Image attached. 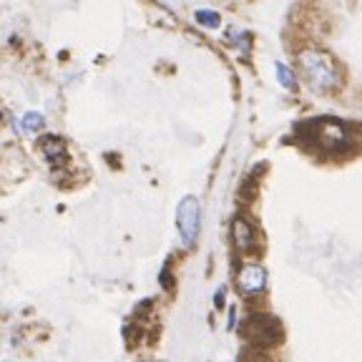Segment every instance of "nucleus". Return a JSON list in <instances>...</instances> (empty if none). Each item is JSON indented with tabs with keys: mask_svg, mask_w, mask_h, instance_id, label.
<instances>
[{
	"mask_svg": "<svg viewBox=\"0 0 362 362\" xmlns=\"http://www.w3.org/2000/svg\"><path fill=\"white\" fill-rule=\"evenodd\" d=\"M232 236H234V244L239 252H249V249L257 247V234H254L252 224L247 219L236 217L234 224H232Z\"/></svg>",
	"mask_w": 362,
	"mask_h": 362,
	"instance_id": "423d86ee",
	"label": "nucleus"
},
{
	"mask_svg": "<svg viewBox=\"0 0 362 362\" xmlns=\"http://www.w3.org/2000/svg\"><path fill=\"white\" fill-rule=\"evenodd\" d=\"M277 79H279V83L284 86V88H295V73L290 71V68L284 66V63H277Z\"/></svg>",
	"mask_w": 362,
	"mask_h": 362,
	"instance_id": "1a4fd4ad",
	"label": "nucleus"
},
{
	"mask_svg": "<svg viewBox=\"0 0 362 362\" xmlns=\"http://www.w3.org/2000/svg\"><path fill=\"white\" fill-rule=\"evenodd\" d=\"M300 63H302L304 76H307V81L317 90H327L337 86L340 81L337 66H335V60L327 53H322V51H304V53L300 55Z\"/></svg>",
	"mask_w": 362,
	"mask_h": 362,
	"instance_id": "f257e3e1",
	"label": "nucleus"
},
{
	"mask_svg": "<svg viewBox=\"0 0 362 362\" xmlns=\"http://www.w3.org/2000/svg\"><path fill=\"white\" fill-rule=\"evenodd\" d=\"M224 304V290H219L217 292V307H222Z\"/></svg>",
	"mask_w": 362,
	"mask_h": 362,
	"instance_id": "9d476101",
	"label": "nucleus"
},
{
	"mask_svg": "<svg viewBox=\"0 0 362 362\" xmlns=\"http://www.w3.org/2000/svg\"><path fill=\"white\" fill-rule=\"evenodd\" d=\"M43 126H46V116H41L38 111H30V114H25L23 119H20V128H23L25 133H36L41 131Z\"/></svg>",
	"mask_w": 362,
	"mask_h": 362,
	"instance_id": "0eeeda50",
	"label": "nucleus"
},
{
	"mask_svg": "<svg viewBox=\"0 0 362 362\" xmlns=\"http://www.w3.org/2000/svg\"><path fill=\"white\" fill-rule=\"evenodd\" d=\"M176 224H179V234L184 244H194L199 236V224H201V206L196 196H184L176 209Z\"/></svg>",
	"mask_w": 362,
	"mask_h": 362,
	"instance_id": "f03ea898",
	"label": "nucleus"
},
{
	"mask_svg": "<svg viewBox=\"0 0 362 362\" xmlns=\"http://www.w3.org/2000/svg\"><path fill=\"white\" fill-rule=\"evenodd\" d=\"M236 287L244 295H260L267 287V272L260 264H244L236 274Z\"/></svg>",
	"mask_w": 362,
	"mask_h": 362,
	"instance_id": "20e7f679",
	"label": "nucleus"
},
{
	"mask_svg": "<svg viewBox=\"0 0 362 362\" xmlns=\"http://www.w3.org/2000/svg\"><path fill=\"white\" fill-rule=\"evenodd\" d=\"M196 23L206 25V28H217V25L222 23V18H219V13L214 11H196Z\"/></svg>",
	"mask_w": 362,
	"mask_h": 362,
	"instance_id": "6e6552de",
	"label": "nucleus"
},
{
	"mask_svg": "<svg viewBox=\"0 0 362 362\" xmlns=\"http://www.w3.org/2000/svg\"><path fill=\"white\" fill-rule=\"evenodd\" d=\"M38 149L46 159H48L53 166H60V163L66 161V141L55 136V133H48V136H43L38 141Z\"/></svg>",
	"mask_w": 362,
	"mask_h": 362,
	"instance_id": "39448f33",
	"label": "nucleus"
},
{
	"mask_svg": "<svg viewBox=\"0 0 362 362\" xmlns=\"http://www.w3.org/2000/svg\"><path fill=\"white\" fill-rule=\"evenodd\" d=\"M244 335L257 344H274L282 340V325L272 314H252L244 325Z\"/></svg>",
	"mask_w": 362,
	"mask_h": 362,
	"instance_id": "7ed1b4c3",
	"label": "nucleus"
}]
</instances>
